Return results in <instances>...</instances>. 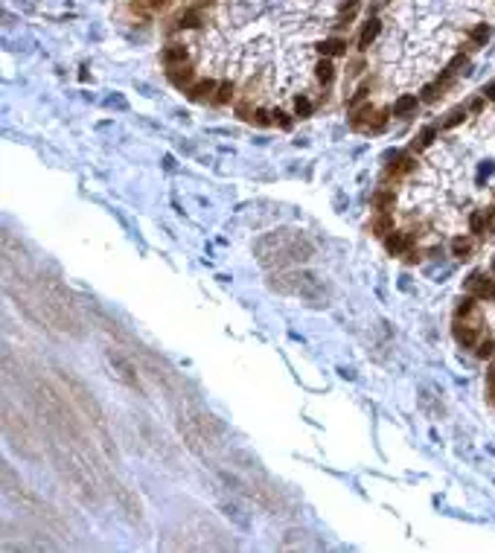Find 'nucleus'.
Returning <instances> with one entry per match:
<instances>
[{"instance_id":"6ab92c4d","label":"nucleus","mask_w":495,"mask_h":553,"mask_svg":"<svg viewBox=\"0 0 495 553\" xmlns=\"http://www.w3.org/2000/svg\"><path fill=\"white\" fill-rule=\"evenodd\" d=\"M393 198H396V195H393L391 189H382V192H376V195H373V207H376V210H385V207H391V204H393Z\"/></svg>"},{"instance_id":"dca6fc26","label":"nucleus","mask_w":495,"mask_h":553,"mask_svg":"<svg viewBox=\"0 0 495 553\" xmlns=\"http://www.w3.org/2000/svg\"><path fill=\"white\" fill-rule=\"evenodd\" d=\"M315 76H318V82H332V76H335V67H332V61H318V67H315Z\"/></svg>"},{"instance_id":"393cba45","label":"nucleus","mask_w":495,"mask_h":553,"mask_svg":"<svg viewBox=\"0 0 495 553\" xmlns=\"http://www.w3.org/2000/svg\"><path fill=\"white\" fill-rule=\"evenodd\" d=\"M236 114H239L242 119H251V117H254V108H251V99H242V102H236Z\"/></svg>"},{"instance_id":"2eb2a0df","label":"nucleus","mask_w":495,"mask_h":553,"mask_svg":"<svg viewBox=\"0 0 495 553\" xmlns=\"http://www.w3.org/2000/svg\"><path fill=\"white\" fill-rule=\"evenodd\" d=\"M233 90H236L233 82H222L219 90H216V96H213V102H216V105H227V102L233 99Z\"/></svg>"},{"instance_id":"a878e982","label":"nucleus","mask_w":495,"mask_h":553,"mask_svg":"<svg viewBox=\"0 0 495 553\" xmlns=\"http://www.w3.org/2000/svg\"><path fill=\"white\" fill-rule=\"evenodd\" d=\"M178 26H198V12H184Z\"/></svg>"},{"instance_id":"0eeeda50","label":"nucleus","mask_w":495,"mask_h":553,"mask_svg":"<svg viewBox=\"0 0 495 553\" xmlns=\"http://www.w3.org/2000/svg\"><path fill=\"white\" fill-rule=\"evenodd\" d=\"M385 245H388V251H391L393 256H399V253H408V248L414 245V233H388Z\"/></svg>"},{"instance_id":"72a5a7b5","label":"nucleus","mask_w":495,"mask_h":553,"mask_svg":"<svg viewBox=\"0 0 495 553\" xmlns=\"http://www.w3.org/2000/svg\"><path fill=\"white\" fill-rule=\"evenodd\" d=\"M493 271H495V262H493Z\"/></svg>"},{"instance_id":"bb28decb","label":"nucleus","mask_w":495,"mask_h":553,"mask_svg":"<svg viewBox=\"0 0 495 553\" xmlns=\"http://www.w3.org/2000/svg\"><path fill=\"white\" fill-rule=\"evenodd\" d=\"M487 218H490V213H475V216H472V230H475V233H481V230H484Z\"/></svg>"},{"instance_id":"9d476101","label":"nucleus","mask_w":495,"mask_h":553,"mask_svg":"<svg viewBox=\"0 0 495 553\" xmlns=\"http://www.w3.org/2000/svg\"><path fill=\"white\" fill-rule=\"evenodd\" d=\"M163 64H166V67L187 64V47H184V44H169V47L163 50Z\"/></svg>"},{"instance_id":"7c9ffc66","label":"nucleus","mask_w":495,"mask_h":553,"mask_svg":"<svg viewBox=\"0 0 495 553\" xmlns=\"http://www.w3.org/2000/svg\"><path fill=\"white\" fill-rule=\"evenodd\" d=\"M361 67H364V61H361V58H356V61H353V64H350V73H353V76H356V73H361Z\"/></svg>"},{"instance_id":"f3484780","label":"nucleus","mask_w":495,"mask_h":553,"mask_svg":"<svg viewBox=\"0 0 495 553\" xmlns=\"http://www.w3.org/2000/svg\"><path fill=\"white\" fill-rule=\"evenodd\" d=\"M452 253H455L458 259L469 256V253H472V239H455V242H452Z\"/></svg>"},{"instance_id":"aec40b11","label":"nucleus","mask_w":495,"mask_h":553,"mask_svg":"<svg viewBox=\"0 0 495 553\" xmlns=\"http://www.w3.org/2000/svg\"><path fill=\"white\" fill-rule=\"evenodd\" d=\"M475 347H478V350H475L478 358H490V355L495 352V341H493V338H487V341H478Z\"/></svg>"},{"instance_id":"c85d7f7f","label":"nucleus","mask_w":495,"mask_h":553,"mask_svg":"<svg viewBox=\"0 0 495 553\" xmlns=\"http://www.w3.org/2000/svg\"><path fill=\"white\" fill-rule=\"evenodd\" d=\"M463 117H466V111H452V114H449V119H446V128H452V125H458V122H461Z\"/></svg>"},{"instance_id":"9b49d317","label":"nucleus","mask_w":495,"mask_h":553,"mask_svg":"<svg viewBox=\"0 0 495 553\" xmlns=\"http://www.w3.org/2000/svg\"><path fill=\"white\" fill-rule=\"evenodd\" d=\"M414 166H417V163H414V157H411V154H399V157H396V163L388 166V178H402V175L411 172Z\"/></svg>"},{"instance_id":"b1692460","label":"nucleus","mask_w":495,"mask_h":553,"mask_svg":"<svg viewBox=\"0 0 495 553\" xmlns=\"http://www.w3.org/2000/svg\"><path fill=\"white\" fill-rule=\"evenodd\" d=\"M294 111H297L300 117H309V114H312V102H309L306 96H297V102H294Z\"/></svg>"},{"instance_id":"ddd939ff","label":"nucleus","mask_w":495,"mask_h":553,"mask_svg":"<svg viewBox=\"0 0 495 553\" xmlns=\"http://www.w3.org/2000/svg\"><path fill=\"white\" fill-rule=\"evenodd\" d=\"M379 29H382V26H379V20H367V23H364V29H361V35H359V47H361V50H367V47H370V41L379 35Z\"/></svg>"},{"instance_id":"f257e3e1","label":"nucleus","mask_w":495,"mask_h":553,"mask_svg":"<svg viewBox=\"0 0 495 553\" xmlns=\"http://www.w3.org/2000/svg\"><path fill=\"white\" fill-rule=\"evenodd\" d=\"M64 382H67V387L73 390V393H76L73 399H76V402L82 405L85 417H90V422H96V428H99V431L105 434V417H102V411H99V405H96V399H93V396H90V393H87L85 387H82L79 382H76V379H70V376H64Z\"/></svg>"},{"instance_id":"1a4fd4ad","label":"nucleus","mask_w":495,"mask_h":553,"mask_svg":"<svg viewBox=\"0 0 495 553\" xmlns=\"http://www.w3.org/2000/svg\"><path fill=\"white\" fill-rule=\"evenodd\" d=\"M370 230L379 236H388L393 233V213H388V210H379L373 218H370Z\"/></svg>"},{"instance_id":"6e6552de","label":"nucleus","mask_w":495,"mask_h":553,"mask_svg":"<svg viewBox=\"0 0 495 553\" xmlns=\"http://www.w3.org/2000/svg\"><path fill=\"white\" fill-rule=\"evenodd\" d=\"M455 341L463 344V347H475L478 344V326H472V323H455Z\"/></svg>"},{"instance_id":"c756f323","label":"nucleus","mask_w":495,"mask_h":553,"mask_svg":"<svg viewBox=\"0 0 495 553\" xmlns=\"http://www.w3.org/2000/svg\"><path fill=\"white\" fill-rule=\"evenodd\" d=\"M487 35H490V29H487V26H478V29L472 32V38H475V41H484Z\"/></svg>"},{"instance_id":"412c9836","label":"nucleus","mask_w":495,"mask_h":553,"mask_svg":"<svg viewBox=\"0 0 495 553\" xmlns=\"http://www.w3.org/2000/svg\"><path fill=\"white\" fill-rule=\"evenodd\" d=\"M367 96H370V84H361L359 90H356V93L350 96V102H347V105H350V108H359L361 102L367 99Z\"/></svg>"},{"instance_id":"473e14b6","label":"nucleus","mask_w":495,"mask_h":553,"mask_svg":"<svg viewBox=\"0 0 495 553\" xmlns=\"http://www.w3.org/2000/svg\"><path fill=\"white\" fill-rule=\"evenodd\" d=\"M487 382H490V387H495V367L490 370V376H487Z\"/></svg>"},{"instance_id":"423d86ee","label":"nucleus","mask_w":495,"mask_h":553,"mask_svg":"<svg viewBox=\"0 0 495 553\" xmlns=\"http://www.w3.org/2000/svg\"><path fill=\"white\" fill-rule=\"evenodd\" d=\"M455 318H463V323L469 320L472 326H481V312H478V303L472 300V297H466V300L458 303V309H455Z\"/></svg>"},{"instance_id":"39448f33","label":"nucleus","mask_w":495,"mask_h":553,"mask_svg":"<svg viewBox=\"0 0 495 553\" xmlns=\"http://www.w3.org/2000/svg\"><path fill=\"white\" fill-rule=\"evenodd\" d=\"M166 76H169V82L175 84V87H192L195 70L189 67V64H175V67L166 70Z\"/></svg>"},{"instance_id":"5701e85b","label":"nucleus","mask_w":495,"mask_h":553,"mask_svg":"<svg viewBox=\"0 0 495 553\" xmlns=\"http://www.w3.org/2000/svg\"><path fill=\"white\" fill-rule=\"evenodd\" d=\"M271 117V114H268V111H262V108H256L254 111V117H251V122H254V125H259V128H268V125H271L274 119H268Z\"/></svg>"},{"instance_id":"f8f14e48","label":"nucleus","mask_w":495,"mask_h":553,"mask_svg":"<svg viewBox=\"0 0 495 553\" xmlns=\"http://www.w3.org/2000/svg\"><path fill=\"white\" fill-rule=\"evenodd\" d=\"M111 364H117V370H120V379H125L131 387H140V382L131 376V373H134V370H131V364H128V361H122L117 352H111Z\"/></svg>"},{"instance_id":"f03ea898","label":"nucleus","mask_w":495,"mask_h":553,"mask_svg":"<svg viewBox=\"0 0 495 553\" xmlns=\"http://www.w3.org/2000/svg\"><path fill=\"white\" fill-rule=\"evenodd\" d=\"M353 122V128L356 131H364V134H376V131H382L385 125H388V117L382 114V111H376L373 105H364L356 111V117L350 119Z\"/></svg>"},{"instance_id":"cd10ccee","label":"nucleus","mask_w":495,"mask_h":553,"mask_svg":"<svg viewBox=\"0 0 495 553\" xmlns=\"http://www.w3.org/2000/svg\"><path fill=\"white\" fill-rule=\"evenodd\" d=\"M271 117H274V122H277L280 128H291V119H289V114H286V111H274Z\"/></svg>"},{"instance_id":"a211bd4d","label":"nucleus","mask_w":495,"mask_h":553,"mask_svg":"<svg viewBox=\"0 0 495 553\" xmlns=\"http://www.w3.org/2000/svg\"><path fill=\"white\" fill-rule=\"evenodd\" d=\"M434 134H437V128H434V125H426V128L420 131V137H417L414 149H426V146H431V140H434Z\"/></svg>"},{"instance_id":"2f4dec72","label":"nucleus","mask_w":495,"mask_h":553,"mask_svg":"<svg viewBox=\"0 0 495 553\" xmlns=\"http://www.w3.org/2000/svg\"><path fill=\"white\" fill-rule=\"evenodd\" d=\"M487 93H490V99H495V82H493V84H487V87H484V96H487Z\"/></svg>"},{"instance_id":"7ed1b4c3","label":"nucleus","mask_w":495,"mask_h":553,"mask_svg":"<svg viewBox=\"0 0 495 553\" xmlns=\"http://www.w3.org/2000/svg\"><path fill=\"white\" fill-rule=\"evenodd\" d=\"M466 291L472 297H481V300H495V283L493 277H484V274H472L466 280Z\"/></svg>"},{"instance_id":"20e7f679","label":"nucleus","mask_w":495,"mask_h":553,"mask_svg":"<svg viewBox=\"0 0 495 553\" xmlns=\"http://www.w3.org/2000/svg\"><path fill=\"white\" fill-rule=\"evenodd\" d=\"M216 90H219V84L213 82V79H201V82H195L192 87H187L189 99L192 102H207L216 96Z\"/></svg>"},{"instance_id":"4be33fe9","label":"nucleus","mask_w":495,"mask_h":553,"mask_svg":"<svg viewBox=\"0 0 495 553\" xmlns=\"http://www.w3.org/2000/svg\"><path fill=\"white\" fill-rule=\"evenodd\" d=\"M411 108H417V96H402L393 105V114H408Z\"/></svg>"},{"instance_id":"4468645a","label":"nucleus","mask_w":495,"mask_h":553,"mask_svg":"<svg viewBox=\"0 0 495 553\" xmlns=\"http://www.w3.org/2000/svg\"><path fill=\"white\" fill-rule=\"evenodd\" d=\"M318 50L324 52V55H341V52H347V44H344L341 38H329L324 44H318Z\"/></svg>"}]
</instances>
